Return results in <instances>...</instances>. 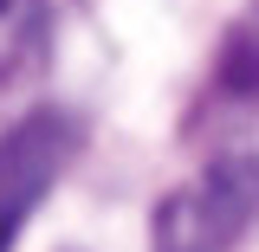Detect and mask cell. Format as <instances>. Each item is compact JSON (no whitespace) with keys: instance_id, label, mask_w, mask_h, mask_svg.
Segmentation results:
<instances>
[{"instance_id":"2","label":"cell","mask_w":259,"mask_h":252,"mask_svg":"<svg viewBox=\"0 0 259 252\" xmlns=\"http://www.w3.org/2000/svg\"><path fill=\"white\" fill-rule=\"evenodd\" d=\"M78 142H84V129L65 110H32V117H20L0 136V252H13L26 214L59 188Z\"/></svg>"},{"instance_id":"3","label":"cell","mask_w":259,"mask_h":252,"mask_svg":"<svg viewBox=\"0 0 259 252\" xmlns=\"http://www.w3.org/2000/svg\"><path fill=\"white\" fill-rule=\"evenodd\" d=\"M52 59V0H0V84H20Z\"/></svg>"},{"instance_id":"1","label":"cell","mask_w":259,"mask_h":252,"mask_svg":"<svg viewBox=\"0 0 259 252\" xmlns=\"http://www.w3.org/2000/svg\"><path fill=\"white\" fill-rule=\"evenodd\" d=\"M259 220V156H221L188 188L162 194L149 246L156 252H233Z\"/></svg>"}]
</instances>
